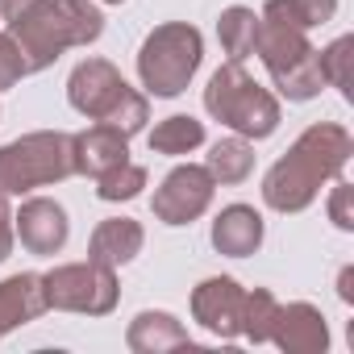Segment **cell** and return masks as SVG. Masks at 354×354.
<instances>
[{
    "instance_id": "3957f363",
    "label": "cell",
    "mask_w": 354,
    "mask_h": 354,
    "mask_svg": "<svg viewBox=\"0 0 354 354\" xmlns=\"http://www.w3.org/2000/svg\"><path fill=\"white\" fill-rule=\"evenodd\" d=\"M67 96H71V104H75L84 117H92V121H100V125H113V129H121L125 138L146 125V96L133 92V88L117 75V67L104 63V59L80 63V67L71 71Z\"/></svg>"
},
{
    "instance_id": "83f0119b",
    "label": "cell",
    "mask_w": 354,
    "mask_h": 354,
    "mask_svg": "<svg viewBox=\"0 0 354 354\" xmlns=\"http://www.w3.org/2000/svg\"><path fill=\"white\" fill-rule=\"evenodd\" d=\"M109 5H121V0H109Z\"/></svg>"
},
{
    "instance_id": "30bf717a",
    "label": "cell",
    "mask_w": 354,
    "mask_h": 354,
    "mask_svg": "<svg viewBox=\"0 0 354 354\" xmlns=\"http://www.w3.org/2000/svg\"><path fill=\"white\" fill-rule=\"evenodd\" d=\"M67 234H71V225H67L63 205H55L46 196H34V201L21 205V213H17V238H21L26 250L55 254V250H63Z\"/></svg>"
},
{
    "instance_id": "484cf974",
    "label": "cell",
    "mask_w": 354,
    "mask_h": 354,
    "mask_svg": "<svg viewBox=\"0 0 354 354\" xmlns=\"http://www.w3.org/2000/svg\"><path fill=\"white\" fill-rule=\"evenodd\" d=\"M9 250H13V213H9L5 192H0V263L9 259Z\"/></svg>"
},
{
    "instance_id": "5bb4252c",
    "label": "cell",
    "mask_w": 354,
    "mask_h": 354,
    "mask_svg": "<svg viewBox=\"0 0 354 354\" xmlns=\"http://www.w3.org/2000/svg\"><path fill=\"white\" fill-rule=\"evenodd\" d=\"M259 242H263V217H259L250 205H230V209H221V217L213 221V246H217L221 254L242 259V254H254Z\"/></svg>"
},
{
    "instance_id": "d4e9b609",
    "label": "cell",
    "mask_w": 354,
    "mask_h": 354,
    "mask_svg": "<svg viewBox=\"0 0 354 354\" xmlns=\"http://www.w3.org/2000/svg\"><path fill=\"white\" fill-rule=\"evenodd\" d=\"M329 217L337 230H354V188L350 184H337L333 196H329Z\"/></svg>"
},
{
    "instance_id": "6da1fadb",
    "label": "cell",
    "mask_w": 354,
    "mask_h": 354,
    "mask_svg": "<svg viewBox=\"0 0 354 354\" xmlns=\"http://www.w3.org/2000/svg\"><path fill=\"white\" fill-rule=\"evenodd\" d=\"M354 142L342 125H313L296 138V146L267 171L263 201L279 213H300L317 201L321 184L342 175Z\"/></svg>"
},
{
    "instance_id": "52a82bcc",
    "label": "cell",
    "mask_w": 354,
    "mask_h": 354,
    "mask_svg": "<svg viewBox=\"0 0 354 354\" xmlns=\"http://www.w3.org/2000/svg\"><path fill=\"white\" fill-rule=\"evenodd\" d=\"M254 55L263 59V67L271 71L275 88L288 96V100H308L325 88L321 80V63H317V50L308 46V38L300 30H288V26H271L263 21L259 30V46Z\"/></svg>"
},
{
    "instance_id": "603a6c76",
    "label": "cell",
    "mask_w": 354,
    "mask_h": 354,
    "mask_svg": "<svg viewBox=\"0 0 354 354\" xmlns=\"http://www.w3.org/2000/svg\"><path fill=\"white\" fill-rule=\"evenodd\" d=\"M317 63H321V80L337 92H346V84H350V38H337L333 46L317 50Z\"/></svg>"
},
{
    "instance_id": "ffe728a7",
    "label": "cell",
    "mask_w": 354,
    "mask_h": 354,
    "mask_svg": "<svg viewBox=\"0 0 354 354\" xmlns=\"http://www.w3.org/2000/svg\"><path fill=\"white\" fill-rule=\"evenodd\" d=\"M205 142V125L196 117H167L150 133V150L158 154H192Z\"/></svg>"
},
{
    "instance_id": "7402d4cb",
    "label": "cell",
    "mask_w": 354,
    "mask_h": 354,
    "mask_svg": "<svg viewBox=\"0 0 354 354\" xmlns=\"http://www.w3.org/2000/svg\"><path fill=\"white\" fill-rule=\"evenodd\" d=\"M142 188H146V171L133 167L129 158H125L121 167L96 175V196H100V201H133Z\"/></svg>"
},
{
    "instance_id": "7a4b0ae2",
    "label": "cell",
    "mask_w": 354,
    "mask_h": 354,
    "mask_svg": "<svg viewBox=\"0 0 354 354\" xmlns=\"http://www.w3.org/2000/svg\"><path fill=\"white\" fill-rule=\"evenodd\" d=\"M104 30V17L88 0H38L21 17L9 21V38L21 46L30 71L50 67L63 50L96 42Z\"/></svg>"
},
{
    "instance_id": "ba28073f",
    "label": "cell",
    "mask_w": 354,
    "mask_h": 354,
    "mask_svg": "<svg viewBox=\"0 0 354 354\" xmlns=\"http://www.w3.org/2000/svg\"><path fill=\"white\" fill-rule=\"evenodd\" d=\"M46 288V308H75V313H109L117 304V279L113 267L100 263H71L50 275H42Z\"/></svg>"
},
{
    "instance_id": "4fadbf2b",
    "label": "cell",
    "mask_w": 354,
    "mask_h": 354,
    "mask_svg": "<svg viewBox=\"0 0 354 354\" xmlns=\"http://www.w3.org/2000/svg\"><path fill=\"white\" fill-rule=\"evenodd\" d=\"M271 337L288 350H325V321L313 304H288V308H275V321H271Z\"/></svg>"
},
{
    "instance_id": "cb8c5ba5",
    "label": "cell",
    "mask_w": 354,
    "mask_h": 354,
    "mask_svg": "<svg viewBox=\"0 0 354 354\" xmlns=\"http://www.w3.org/2000/svg\"><path fill=\"white\" fill-rule=\"evenodd\" d=\"M21 75H30V63H26L21 46H17L9 34H0V92H5V88H13Z\"/></svg>"
},
{
    "instance_id": "277c9868",
    "label": "cell",
    "mask_w": 354,
    "mask_h": 354,
    "mask_svg": "<svg viewBox=\"0 0 354 354\" xmlns=\"http://www.w3.org/2000/svg\"><path fill=\"white\" fill-rule=\"evenodd\" d=\"M205 109H209L221 125H230L234 133H242V138H267V133H275V125H279V100H275L267 88H259V84L242 71V63H225V67L209 80V88H205Z\"/></svg>"
},
{
    "instance_id": "9c48e42d",
    "label": "cell",
    "mask_w": 354,
    "mask_h": 354,
    "mask_svg": "<svg viewBox=\"0 0 354 354\" xmlns=\"http://www.w3.org/2000/svg\"><path fill=\"white\" fill-rule=\"evenodd\" d=\"M213 188H217V180L209 175V167L184 162V167H175L162 180V188L154 192L150 209H154V217L162 225H188V221H196L209 209Z\"/></svg>"
},
{
    "instance_id": "9a60e30c",
    "label": "cell",
    "mask_w": 354,
    "mask_h": 354,
    "mask_svg": "<svg viewBox=\"0 0 354 354\" xmlns=\"http://www.w3.org/2000/svg\"><path fill=\"white\" fill-rule=\"evenodd\" d=\"M42 308H46L42 275H13V279L0 283V333L13 329V325L34 321Z\"/></svg>"
},
{
    "instance_id": "ac0fdd59",
    "label": "cell",
    "mask_w": 354,
    "mask_h": 354,
    "mask_svg": "<svg viewBox=\"0 0 354 354\" xmlns=\"http://www.w3.org/2000/svg\"><path fill=\"white\" fill-rule=\"evenodd\" d=\"M259 30H263V17H254V9L234 5V9L221 13L217 34H221V46H225L230 63H242V59L254 55V46H259Z\"/></svg>"
},
{
    "instance_id": "e0dca14e",
    "label": "cell",
    "mask_w": 354,
    "mask_h": 354,
    "mask_svg": "<svg viewBox=\"0 0 354 354\" xmlns=\"http://www.w3.org/2000/svg\"><path fill=\"white\" fill-rule=\"evenodd\" d=\"M333 13H337V0H267L263 21L308 34L313 26H325Z\"/></svg>"
},
{
    "instance_id": "4316f807",
    "label": "cell",
    "mask_w": 354,
    "mask_h": 354,
    "mask_svg": "<svg viewBox=\"0 0 354 354\" xmlns=\"http://www.w3.org/2000/svg\"><path fill=\"white\" fill-rule=\"evenodd\" d=\"M30 5H38V0H0V17H5V21H13V17H21Z\"/></svg>"
},
{
    "instance_id": "44dd1931",
    "label": "cell",
    "mask_w": 354,
    "mask_h": 354,
    "mask_svg": "<svg viewBox=\"0 0 354 354\" xmlns=\"http://www.w3.org/2000/svg\"><path fill=\"white\" fill-rule=\"evenodd\" d=\"M188 333L175 325L171 313H142L129 329V346L133 350H162V346H184Z\"/></svg>"
},
{
    "instance_id": "5b68a950",
    "label": "cell",
    "mask_w": 354,
    "mask_h": 354,
    "mask_svg": "<svg viewBox=\"0 0 354 354\" xmlns=\"http://www.w3.org/2000/svg\"><path fill=\"white\" fill-rule=\"evenodd\" d=\"M75 175L71 133H26L0 146V192H34Z\"/></svg>"
},
{
    "instance_id": "7c38bea8",
    "label": "cell",
    "mask_w": 354,
    "mask_h": 354,
    "mask_svg": "<svg viewBox=\"0 0 354 354\" xmlns=\"http://www.w3.org/2000/svg\"><path fill=\"white\" fill-rule=\"evenodd\" d=\"M125 133L121 129H113V125H92V129H84V133H75L71 138V154H75V171L80 175H104V171H113V167H121L125 162Z\"/></svg>"
},
{
    "instance_id": "8fae6325",
    "label": "cell",
    "mask_w": 354,
    "mask_h": 354,
    "mask_svg": "<svg viewBox=\"0 0 354 354\" xmlns=\"http://www.w3.org/2000/svg\"><path fill=\"white\" fill-rule=\"evenodd\" d=\"M242 304H246V292L234 279H205L192 296L196 321H205L221 337H234L242 329Z\"/></svg>"
},
{
    "instance_id": "8992f818",
    "label": "cell",
    "mask_w": 354,
    "mask_h": 354,
    "mask_svg": "<svg viewBox=\"0 0 354 354\" xmlns=\"http://www.w3.org/2000/svg\"><path fill=\"white\" fill-rule=\"evenodd\" d=\"M201 55H205V42H201V30L184 26V21H171V26H158L142 50H138V75L146 84V92L154 96H180L196 67H201Z\"/></svg>"
},
{
    "instance_id": "d6986e66",
    "label": "cell",
    "mask_w": 354,
    "mask_h": 354,
    "mask_svg": "<svg viewBox=\"0 0 354 354\" xmlns=\"http://www.w3.org/2000/svg\"><path fill=\"white\" fill-rule=\"evenodd\" d=\"M205 167H209L213 180H221V184H242L246 175L254 171V150H250V142L242 133H234V138H221L213 146Z\"/></svg>"
},
{
    "instance_id": "2e32d148",
    "label": "cell",
    "mask_w": 354,
    "mask_h": 354,
    "mask_svg": "<svg viewBox=\"0 0 354 354\" xmlns=\"http://www.w3.org/2000/svg\"><path fill=\"white\" fill-rule=\"evenodd\" d=\"M142 250V225L129 217H109L96 234H92V263L100 267H121Z\"/></svg>"
}]
</instances>
